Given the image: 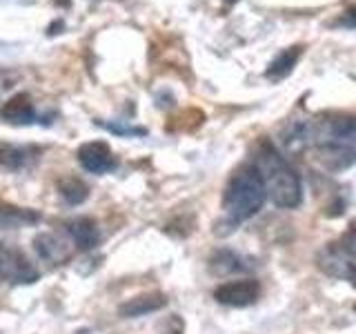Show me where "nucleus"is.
Masks as SVG:
<instances>
[{
	"mask_svg": "<svg viewBox=\"0 0 356 334\" xmlns=\"http://www.w3.org/2000/svg\"><path fill=\"white\" fill-rule=\"evenodd\" d=\"M312 125V148L325 170L339 172L356 163V116L325 114Z\"/></svg>",
	"mask_w": 356,
	"mask_h": 334,
	"instance_id": "1",
	"label": "nucleus"
},
{
	"mask_svg": "<svg viewBox=\"0 0 356 334\" xmlns=\"http://www.w3.org/2000/svg\"><path fill=\"white\" fill-rule=\"evenodd\" d=\"M254 165L265 181L267 196H270L278 207L292 209L303 198V185L300 176L292 170V165L285 161V156L278 152L274 145L261 138L254 148Z\"/></svg>",
	"mask_w": 356,
	"mask_h": 334,
	"instance_id": "2",
	"label": "nucleus"
},
{
	"mask_svg": "<svg viewBox=\"0 0 356 334\" xmlns=\"http://www.w3.org/2000/svg\"><path fill=\"white\" fill-rule=\"evenodd\" d=\"M267 198V187L254 163L238 165L229 176L225 194H222V209L232 223L252 218Z\"/></svg>",
	"mask_w": 356,
	"mask_h": 334,
	"instance_id": "3",
	"label": "nucleus"
},
{
	"mask_svg": "<svg viewBox=\"0 0 356 334\" xmlns=\"http://www.w3.org/2000/svg\"><path fill=\"white\" fill-rule=\"evenodd\" d=\"M261 296V285L254 278H241V281H227L214 289V299L229 308H248L256 303Z\"/></svg>",
	"mask_w": 356,
	"mask_h": 334,
	"instance_id": "4",
	"label": "nucleus"
},
{
	"mask_svg": "<svg viewBox=\"0 0 356 334\" xmlns=\"http://www.w3.org/2000/svg\"><path fill=\"white\" fill-rule=\"evenodd\" d=\"M318 267L334 278L356 281V261L339 248V243H330L318 252Z\"/></svg>",
	"mask_w": 356,
	"mask_h": 334,
	"instance_id": "5",
	"label": "nucleus"
},
{
	"mask_svg": "<svg viewBox=\"0 0 356 334\" xmlns=\"http://www.w3.org/2000/svg\"><path fill=\"white\" fill-rule=\"evenodd\" d=\"M3 265H5V278L16 285H29L40 278L38 267L33 265L20 250L7 248L3 243Z\"/></svg>",
	"mask_w": 356,
	"mask_h": 334,
	"instance_id": "6",
	"label": "nucleus"
},
{
	"mask_svg": "<svg viewBox=\"0 0 356 334\" xmlns=\"http://www.w3.org/2000/svg\"><path fill=\"white\" fill-rule=\"evenodd\" d=\"M78 163L89 174H107L116 167V159L111 154L109 145L100 141L81 145V150H78Z\"/></svg>",
	"mask_w": 356,
	"mask_h": 334,
	"instance_id": "7",
	"label": "nucleus"
},
{
	"mask_svg": "<svg viewBox=\"0 0 356 334\" xmlns=\"http://www.w3.org/2000/svg\"><path fill=\"white\" fill-rule=\"evenodd\" d=\"M33 252L40 261L49 265H63L72 259V245L51 232H40L33 237Z\"/></svg>",
	"mask_w": 356,
	"mask_h": 334,
	"instance_id": "8",
	"label": "nucleus"
},
{
	"mask_svg": "<svg viewBox=\"0 0 356 334\" xmlns=\"http://www.w3.org/2000/svg\"><path fill=\"white\" fill-rule=\"evenodd\" d=\"M0 120L9 122V125H31L36 122V109L27 94L11 96L7 103L0 107Z\"/></svg>",
	"mask_w": 356,
	"mask_h": 334,
	"instance_id": "9",
	"label": "nucleus"
},
{
	"mask_svg": "<svg viewBox=\"0 0 356 334\" xmlns=\"http://www.w3.org/2000/svg\"><path fill=\"white\" fill-rule=\"evenodd\" d=\"M67 234H70V239L74 241V245L78 250H94L96 245L100 243V230L96 225L94 218L89 216H78V218H72L67 223Z\"/></svg>",
	"mask_w": 356,
	"mask_h": 334,
	"instance_id": "10",
	"label": "nucleus"
},
{
	"mask_svg": "<svg viewBox=\"0 0 356 334\" xmlns=\"http://www.w3.org/2000/svg\"><path fill=\"white\" fill-rule=\"evenodd\" d=\"M165 305H167L165 294L147 292V294H138V296L125 301V303L118 308V312H120V317H125V319H136L143 315H149V312H159Z\"/></svg>",
	"mask_w": 356,
	"mask_h": 334,
	"instance_id": "11",
	"label": "nucleus"
},
{
	"mask_svg": "<svg viewBox=\"0 0 356 334\" xmlns=\"http://www.w3.org/2000/svg\"><path fill=\"white\" fill-rule=\"evenodd\" d=\"M40 212L29 207L9 205L5 200H0V228L3 230H16V228H29L40 223Z\"/></svg>",
	"mask_w": 356,
	"mask_h": 334,
	"instance_id": "12",
	"label": "nucleus"
},
{
	"mask_svg": "<svg viewBox=\"0 0 356 334\" xmlns=\"http://www.w3.org/2000/svg\"><path fill=\"white\" fill-rule=\"evenodd\" d=\"M38 150L33 148H16V145H0V165L7 170H25L29 163L38 159Z\"/></svg>",
	"mask_w": 356,
	"mask_h": 334,
	"instance_id": "13",
	"label": "nucleus"
},
{
	"mask_svg": "<svg viewBox=\"0 0 356 334\" xmlns=\"http://www.w3.org/2000/svg\"><path fill=\"white\" fill-rule=\"evenodd\" d=\"M209 267L214 274H232V272H243V270H250V263L243 259L241 254H234L229 250H220L211 256Z\"/></svg>",
	"mask_w": 356,
	"mask_h": 334,
	"instance_id": "14",
	"label": "nucleus"
},
{
	"mask_svg": "<svg viewBox=\"0 0 356 334\" xmlns=\"http://www.w3.org/2000/svg\"><path fill=\"white\" fill-rule=\"evenodd\" d=\"M58 194L63 196L65 203L81 205V203H85L87 196H89V187L81 181V178L67 176V178H60V181H58Z\"/></svg>",
	"mask_w": 356,
	"mask_h": 334,
	"instance_id": "15",
	"label": "nucleus"
},
{
	"mask_svg": "<svg viewBox=\"0 0 356 334\" xmlns=\"http://www.w3.org/2000/svg\"><path fill=\"white\" fill-rule=\"evenodd\" d=\"M298 56H300V47H292V49H287L283 51L278 58L270 65V70H267V78H272V81H281V78H285L289 72L294 70V65L298 61Z\"/></svg>",
	"mask_w": 356,
	"mask_h": 334,
	"instance_id": "16",
	"label": "nucleus"
},
{
	"mask_svg": "<svg viewBox=\"0 0 356 334\" xmlns=\"http://www.w3.org/2000/svg\"><path fill=\"white\" fill-rule=\"evenodd\" d=\"M337 243H339V248L345 254L352 256V259H356V221L350 223V228L345 230V234H343V237Z\"/></svg>",
	"mask_w": 356,
	"mask_h": 334,
	"instance_id": "17",
	"label": "nucleus"
},
{
	"mask_svg": "<svg viewBox=\"0 0 356 334\" xmlns=\"http://www.w3.org/2000/svg\"><path fill=\"white\" fill-rule=\"evenodd\" d=\"M5 278V265H3V243H0V281Z\"/></svg>",
	"mask_w": 356,
	"mask_h": 334,
	"instance_id": "18",
	"label": "nucleus"
},
{
	"mask_svg": "<svg viewBox=\"0 0 356 334\" xmlns=\"http://www.w3.org/2000/svg\"><path fill=\"white\" fill-rule=\"evenodd\" d=\"M354 285H356V281H354Z\"/></svg>",
	"mask_w": 356,
	"mask_h": 334,
	"instance_id": "19",
	"label": "nucleus"
}]
</instances>
